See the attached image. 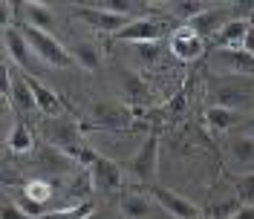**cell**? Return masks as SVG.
<instances>
[{
	"instance_id": "6da1fadb",
	"label": "cell",
	"mask_w": 254,
	"mask_h": 219,
	"mask_svg": "<svg viewBox=\"0 0 254 219\" xmlns=\"http://www.w3.org/2000/svg\"><path fill=\"white\" fill-rule=\"evenodd\" d=\"M23 35H26V41H29L32 52H35V58L41 63H49V66H55V69H64V66H69V63H75L72 58V52H66L61 47V41L52 35V32H44V29H32V26H20Z\"/></svg>"
},
{
	"instance_id": "7a4b0ae2",
	"label": "cell",
	"mask_w": 254,
	"mask_h": 219,
	"mask_svg": "<svg viewBox=\"0 0 254 219\" xmlns=\"http://www.w3.org/2000/svg\"><path fill=\"white\" fill-rule=\"evenodd\" d=\"M81 164H87L90 170H93V188L101 190V193H116V190L122 188V170H119V164L107 156H98L95 150H81Z\"/></svg>"
},
{
	"instance_id": "3957f363",
	"label": "cell",
	"mask_w": 254,
	"mask_h": 219,
	"mask_svg": "<svg viewBox=\"0 0 254 219\" xmlns=\"http://www.w3.org/2000/svg\"><path fill=\"white\" fill-rule=\"evenodd\" d=\"M165 35V23L156 20V17H130V23H127L122 32H116L113 38L116 41H122V44H156L159 38Z\"/></svg>"
},
{
	"instance_id": "277c9868",
	"label": "cell",
	"mask_w": 254,
	"mask_h": 219,
	"mask_svg": "<svg viewBox=\"0 0 254 219\" xmlns=\"http://www.w3.org/2000/svg\"><path fill=\"white\" fill-rule=\"evenodd\" d=\"M3 95L12 101V107L17 112H35L38 104H35V95H32L29 84H26V75H17L9 66L3 69Z\"/></svg>"
},
{
	"instance_id": "5b68a950",
	"label": "cell",
	"mask_w": 254,
	"mask_h": 219,
	"mask_svg": "<svg viewBox=\"0 0 254 219\" xmlns=\"http://www.w3.org/2000/svg\"><path fill=\"white\" fill-rule=\"evenodd\" d=\"M171 52H174L179 61H196L205 52V38L193 29V26L185 23V26L174 29V35H171Z\"/></svg>"
},
{
	"instance_id": "8992f818",
	"label": "cell",
	"mask_w": 254,
	"mask_h": 219,
	"mask_svg": "<svg viewBox=\"0 0 254 219\" xmlns=\"http://www.w3.org/2000/svg\"><path fill=\"white\" fill-rule=\"evenodd\" d=\"M211 66L220 72H234V75H252L254 72V55L246 49H217L211 52Z\"/></svg>"
},
{
	"instance_id": "52a82bcc",
	"label": "cell",
	"mask_w": 254,
	"mask_h": 219,
	"mask_svg": "<svg viewBox=\"0 0 254 219\" xmlns=\"http://www.w3.org/2000/svg\"><path fill=\"white\" fill-rule=\"evenodd\" d=\"M3 47L9 52V58H12L20 69H26V75H32V69H35V52H32L23 29L6 26V29H3Z\"/></svg>"
},
{
	"instance_id": "ba28073f",
	"label": "cell",
	"mask_w": 254,
	"mask_h": 219,
	"mask_svg": "<svg viewBox=\"0 0 254 219\" xmlns=\"http://www.w3.org/2000/svg\"><path fill=\"white\" fill-rule=\"evenodd\" d=\"M153 199L159 202V208L165 214H171L174 219H202L199 208L190 199H185V196H179V193H174V190H168V188L153 185Z\"/></svg>"
},
{
	"instance_id": "9c48e42d",
	"label": "cell",
	"mask_w": 254,
	"mask_h": 219,
	"mask_svg": "<svg viewBox=\"0 0 254 219\" xmlns=\"http://www.w3.org/2000/svg\"><path fill=\"white\" fill-rule=\"evenodd\" d=\"M156 164H159V136H147L144 144L136 150V156L130 159V170L142 182H153Z\"/></svg>"
},
{
	"instance_id": "30bf717a",
	"label": "cell",
	"mask_w": 254,
	"mask_h": 219,
	"mask_svg": "<svg viewBox=\"0 0 254 219\" xmlns=\"http://www.w3.org/2000/svg\"><path fill=\"white\" fill-rule=\"evenodd\" d=\"M49 139H52V147L64 150L66 156H72V159H78L81 150H84L78 127L72 124V121H66V118H61V121H55V124L49 127Z\"/></svg>"
},
{
	"instance_id": "8fae6325",
	"label": "cell",
	"mask_w": 254,
	"mask_h": 219,
	"mask_svg": "<svg viewBox=\"0 0 254 219\" xmlns=\"http://www.w3.org/2000/svg\"><path fill=\"white\" fill-rule=\"evenodd\" d=\"M75 15L81 17V20H87L93 29H101V32H110V35H116V32H122L130 23V17L125 15H113V12H104V9H95V6H75L72 9Z\"/></svg>"
},
{
	"instance_id": "7c38bea8",
	"label": "cell",
	"mask_w": 254,
	"mask_h": 219,
	"mask_svg": "<svg viewBox=\"0 0 254 219\" xmlns=\"http://www.w3.org/2000/svg\"><path fill=\"white\" fill-rule=\"evenodd\" d=\"M26 84H29L32 95H35V104H38V110H41L44 115H61L64 112V101L49 84H44V81L35 78V75H26Z\"/></svg>"
},
{
	"instance_id": "4fadbf2b",
	"label": "cell",
	"mask_w": 254,
	"mask_h": 219,
	"mask_svg": "<svg viewBox=\"0 0 254 219\" xmlns=\"http://www.w3.org/2000/svg\"><path fill=\"white\" fill-rule=\"evenodd\" d=\"M228 20H231V17H228V9H225V6H208L205 12H202L199 17H193L188 26H193L202 38H211V35L217 38L220 29L228 23Z\"/></svg>"
},
{
	"instance_id": "5bb4252c",
	"label": "cell",
	"mask_w": 254,
	"mask_h": 219,
	"mask_svg": "<svg viewBox=\"0 0 254 219\" xmlns=\"http://www.w3.org/2000/svg\"><path fill=\"white\" fill-rule=\"evenodd\" d=\"M246 35H249V20L231 17V20L220 29V35H217L214 41H217V49H243Z\"/></svg>"
},
{
	"instance_id": "9a60e30c",
	"label": "cell",
	"mask_w": 254,
	"mask_h": 219,
	"mask_svg": "<svg viewBox=\"0 0 254 219\" xmlns=\"http://www.w3.org/2000/svg\"><path fill=\"white\" fill-rule=\"evenodd\" d=\"M72 162H75V159L66 156L64 150L52 147V144L44 147V150L38 153V164H41L47 173H52V176H64V173H69V170H72Z\"/></svg>"
},
{
	"instance_id": "2e32d148",
	"label": "cell",
	"mask_w": 254,
	"mask_h": 219,
	"mask_svg": "<svg viewBox=\"0 0 254 219\" xmlns=\"http://www.w3.org/2000/svg\"><path fill=\"white\" fill-rule=\"evenodd\" d=\"M205 121H208L211 130L222 133V130H234L237 124H243V115H240L237 110H231V107H220V104H214V107H208Z\"/></svg>"
},
{
	"instance_id": "e0dca14e",
	"label": "cell",
	"mask_w": 254,
	"mask_h": 219,
	"mask_svg": "<svg viewBox=\"0 0 254 219\" xmlns=\"http://www.w3.org/2000/svg\"><path fill=\"white\" fill-rule=\"evenodd\" d=\"M93 115L101 121V124L107 127H122L130 121V115H127V110L122 104H113V101H98L93 107Z\"/></svg>"
},
{
	"instance_id": "ac0fdd59",
	"label": "cell",
	"mask_w": 254,
	"mask_h": 219,
	"mask_svg": "<svg viewBox=\"0 0 254 219\" xmlns=\"http://www.w3.org/2000/svg\"><path fill=\"white\" fill-rule=\"evenodd\" d=\"M23 17H26V26H32V29H44V32H49L52 23H55L52 9L44 6V3H23Z\"/></svg>"
},
{
	"instance_id": "d6986e66",
	"label": "cell",
	"mask_w": 254,
	"mask_h": 219,
	"mask_svg": "<svg viewBox=\"0 0 254 219\" xmlns=\"http://www.w3.org/2000/svg\"><path fill=\"white\" fill-rule=\"evenodd\" d=\"M119 208H122V217L125 219H150L153 217L150 202H147L144 196H139V193H125L122 202H119Z\"/></svg>"
},
{
	"instance_id": "ffe728a7",
	"label": "cell",
	"mask_w": 254,
	"mask_h": 219,
	"mask_svg": "<svg viewBox=\"0 0 254 219\" xmlns=\"http://www.w3.org/2000/svg\"><path fill=\"white\" fill-rule=\"evenodd\" d=\"M228 150H231L234 162H240V164H254V139L252 136H234V139L228 141Z\"/></svg>"
},
{
	"instance_id": "44dd1931",
	"label": "cell",
	"mask_w": 254,
	"mask_h": 219,
	"mask_svg": "<svg viewBox=\"0 0 254 219\" xmlns=\"http://www.w3.org/2000/svg\"><path fill=\"white\" fill-rule=\"evenodd\" d=\"M6 141H9V147H12L15 153H29L32 147H35V139H32L29 127H26V124H20V121H17V124L12 127V130H9Z\"/></svg>"
},
{
	"instance_id": "7402d4cb",
	"label": "cell",
	"mask_w": 254,
	"mask_h": 219,
	"mask_svg": "<svg viewBox=\"0 0 254 219\" xmlns=\"http://www.w3.org/2000/svg\"><path fill=\"white\" fill-rule=\"evenodd\" d=\"M93 217V205L90 202H78V205H64V208H58V211H52V214H47L44 219H90Z\"/></svg>"
},
{
	"instance_id": "603a6c76",
	"label": "cell",
	"mask_w": 254,
	"mask_h": 219,
	"mask_svg": "<svg viewBox=\"0 0 254 219\" xmlns=\"http://www.w3.org/2000/svg\"><path fill=\"white\" fill-rule=\"evenodd\" d=\"M234 188H237V199L246 208H254V170L252 173H240L234 179Z\"/></svg>"
},
{
	"instance_id": "cb8c5ba5",
	"label": "cell",
	"mask_w": 254,
	"mask_h": 219,
	"mask_svg": "<svg viewBox=\"0 0 254 219\" xmlns=\"http://www.w3.org/2000/svg\"><path fill=\"white\" fill-rule=\"evenodd\" d=\"M72 58H75V63L84 66V69H95V66H98V49H95L93 44H75V47H72Z\"/></svg>"
},
{
	"instance_id": "d4e9b609",
	"label": "cell",
	"mask_w": 254,
	"mask_h": 219,
	"mask_svg": "<svg viewBox=\"0 0 254 219\" xmlns=\"http://www.w3.org/2000/svg\"><path fill=\"white\" fill-rule=\"evenodd\" d=\"M211 3H193V0H182V3H174V15L182 17V23H190L193 17H199Z\"/></svg>"
},
{
	"instance_id": "484cf974",
	"label": "cell",
	"mask_w": 254,
	"mask_h": 219,
	"mask_svg": "<svg viewBox=\"0 0 254 219\" xmlns=\"http://www.w3.org/2000/svg\"><path fill=\"white\" fill-rule=\"evenodd\" d=\"M122 81H125V93L130 95V98H139V101H142L144 93H147L144 81L139 78V75H133V72H125V75H122Z\"/></svg>"
},
{
	"instance_id": "4316f807",
	"label": "cell",
	"mask_w": 254,
	"mask_h": 219,
	"mask_svg": "<svg viewBox=\"0 0 254 219\" xmlns=\"http://www.w3.org/2000/svg\"><path fill=\"white\" fill-rule=\"evenodd\" d=\"M93 6L104 9V12H113V15H125V17H130V12H133V6L125 3V0H101V3H93Z\"/></svg>"
},
{
	"instance_id": "83f0119b",
	"label": "cell",
	"mask_w": 254,
	"mask_h": 219,
	"mask_svg": "<svg viewBox=\"0 0 254 219\" xmlns=\"http://www.w3.org/2000/svg\"><path fill=\"white\" fill-rule=\"evenodd\" d=\"M3 219H32V217L23 208H17L12 199H6V202H3Z\"/></svg>"
},
{
	"instance_id": "f1b7e54d",
	"label": "cell",
	"mask_w": 254,
	"mask_h": 219,
	"mask_svg": "<svg viewBox=\"0 0 254 219\" xmlns=\"http://www.w3.org/2000/svg\"><path fill=\"white\" fill-rule=\"evenodd\" d=\"M136 52L142 55L144 61H153V58H156V44H139V47H136Z\"/></svg>"
},
{
	"instance_id": "f546056e",
	"label": "cell",
	"mask_w": 254,
	"mask_h": 219,
	"mask_svg": "<svg viewBox=\"0 0 254 219\" xmlns=\"http://www.w3.org/2000/svg\"><path fill=\"white\" fill-rule=\"evenodd\" d=\"M243 49H246L249 55H254V23L249 26V35H246V44H243Z\"/></svg>"
},
{
	"instance_id": "4dcf8cb0",
	"label": "cell",
	"mask_w": 254,
	"mask_h": 219,
	"mask_svg": "<svg viewBox=\"0 0 254 219\" xmlns=\"http://www.w3.org/2000/svg\"><path fill=\"white\" fill-rule=\"evenodd\" d=\"M234 219H254V208H246V205H243V208H240V214Z\"/></svg>"
},
{
	"instance_id": "1f68e13d",
	"label": "cell",
	"mask_w": 254,
	"mask_h": 219,
	"mask_svg": "<svg viewBox=\"0 0 254 219\" xmlns=\"http://www.w3.org/2000/svg\"><path fill=\"white\" fill-rule=\"evenodd\" d=\"M243 130H246V136H252L254 139V115L249 118V121H243Z\"/></svg>"
},
{
	"instance_id": "d6a6232c",
	"label": "cell",
	"mask_w": 254,
	"mask_h": 219,
	"mask_svg": "<svg viewBox=\"0 0 254 219\" xmlns=\"http://www.w3.org/2000/svg\"><path fill=\"white\" fill-rule=\"evenodd\" d=\"M90 219H104V217H95V214H93V217H90Z\"/></svg>"
}]
</instances>
